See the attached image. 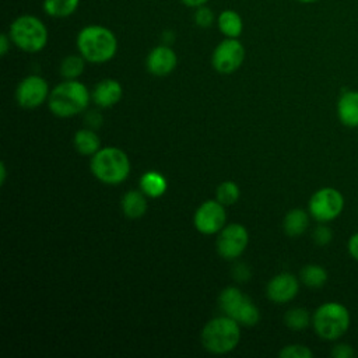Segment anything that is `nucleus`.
<instances>
[{"instance_id": "obj_2", "label": "nucleus", "mask_w": 358, "mask_h": 358, "mask_svg": "<svg viewBox=\"0 0 358 358\" xmlns=\"http://www.w3.org/2000/svg\"><path fill=\"white\" fill-rule=\"evenodd\" d=\"M49 109L59 117H71L90 103L88 88L77 80H66L49 92Z\"/></svg>"}, {"instance_id": "obj_9", "label": "nucleus", "mask_w": 358, "mask_h": 358, "mask_svg": "<svg viewBox=\"0 0 358 358\" xmlns=\"http://www.w3.org/2000/svg\"><path fill=\"white\" fill-rule=\"evenodd\" d=\"M245 60V48L238 38L222 39L211 55L213 67L221 74H231L236 71Z\"/></svg>"}, {"instance_id": "obj_22", "label": "nucleus", "mask_w": 358, "mask_h": 358, "mask_svg": "<svg viewBox=\"0 0 358 358\" xmlns=\"http://www.w3.org/2000/svg\"><path fill=\"white\" fill-rule=\"evenodd\" d=\"M80 0H43V11L53 18H67L76 13Z\"/></svg>"}, {"instance_id": "obj_14", "label": "nucleus", "mask_w": 358, "mask_h": 358, "mask_svg": "<svg viewBox=\"0 0 358 358\" xmlns=\"http://www.w3.org/2000/svg\"><path fill=\"white\" fill-rule=\"evenodd\" d=\"M299 289V282L295 275L289 273H281L274 275L266 288L267 296L275 303H285L295 298Z\"/></svg>"}, {"instance_id": "obj_26", "label": "nucleus", "mask_w": 358, "mask_h": 358, "mask_svg": "<svg viewBox=\"0 0 358 358\" xmlns=\"http://www.w3.org/2000/svg\"><path fill=\"white\" fill-rule=\"evenodd\" d=\"M239 199V187L235 182L225 180L217 187V200L224 206H231Z\"/></svg>"}, {"instance_id": "obj_15", "label": "nucleus", "mask_w": 358, "mask_h": 358, "mask_svg": "<svg viewBox=\"0 0 358 358\" xmlns=\"http://www.w3.org/2000/svg\"><path fill=\"white\" fill-rule=\"evenodd\" d=\"M123 95V88L119 81L105 78L99 81L92 91V101L101 108H110L116 105Z\"/></svg>"}, {"instance_id": "obj_16", "label": "nucleus", "mask_w": 358, "mask_h": 358, "mask_svg": "<svg viewBox=\"0 0 358 358\" xmlns=\"http://www.w3.org/2000/svg\"><path fill=\"white\" fill-rule=\"evenodd\" d=\"M337 116L347 127H358V91H345L337 101Z\"/></svg>"}, {"instance_id": "obj_33", "label": "nucleus", "mask_w": 358, "mask_h": 358, "mask_svg": "<svg viewBox=\"0 0 358 358\" xmlns=\"http://www.w3.org/2000/svg\"><path fill=\"white\" fill-rule=\"evenodd\" d=\"M347 249H348V253L351 255V257H354L355 260H358V232L354 234V235L348 239Z\"/></svg>"}, {"instance_id": "obj_29", "label": "nucleus", "mask_w": 358, "mask_h": 358, "mask_svg": "<svg viewBox=\"0 0 358 358\" xmlns=\"http://www.w3.org/2000/svg\"><path fill=\"white\" fill-rule=\"evenodd\" d=\"M312 238H313V242L317 245V246H326L331 242L333 239V231L327 227V225H317L315 229H313V234H312Z\"/></svg>"}, {"instance_id": "obj_37", "label": "nucleus", "mask_w": 358, "mask_h": 358, "mask_svg": "<svg viewBox=\"0 0 358 358\" xmlns=\"http://www.w3.org/2000/svg\"><path fill=\"white\" fill-rule=\"evenodd\" d=\"M296 1H299V3H306V4H309V3H315V1H319V0H296Z\"/></svg>"}, {"instance_id": "obj_13", "label": "nucleus", "mask_w": 358, "mask_h": 358, "mask_svg": "<svg viewBox=\"0 0 358 358\" xmlns=\"http://www.w3.org/2000/svg\"><path fill=\"white\" fill-rule=\"evenodd\" d=\"M178 64L175 50L168 45H158L150 50L145 59L147 70L155 77H165L171 74Z\"/></svg>"}, {"instance_id": "obj_17", "label": "nucleus", "mask_w": 358, "mask_h": 358, "mask_svg": "<svg viewBox=\"0 0 358 358\" xmlns=\"http://www.w3.org/2000/svg\"><path fill=\"white\" fill-rule=\"evenodd\" d=\"M217 27L225 38H239L243 31V21L235 10H224L217 15Z\"/></svg>"}, {"instance_id": "obj_11", "label": "nucleus", "mask_w": 358, "mask_h": 358, "mask_svg": "<svg viewBox=\"0 0 358 358\" xmlns=\"http://www.w3.org/2000/svg\"><path fill=\"white\" fill-rule=\"evenodd\" d=\"M225 206L218 200H207L194 213V227L204 235L218 234L227 221Z\"/></svg>"}, {"instance_id": "obj_28", "label": "nucleus", "mask_w": 358, "mask_h": 358, "mask_svg": "<svg viewBox=\"0 0 358 358\" xmlns=\"http://www.w3.org/2000/svg\"><path fill=\"white\" fill-rule=\"evenodd\" d=\"M278 355L281 358H310L313 355V352L306 345L289 344V345H285L278 352Z\"/></svg>"}, {"instance_id": "obj_1", "label": "nucleus", "mask_w": 358, "mask_h": 358, "mask_svg": "<svg viewBox=\"0 0 358 358\" xmlns=\"http://www.w3.org/2000/svg\"><path fill=\"white\" fill-rule=\"evenodd\" d=\"M76 45L78 53L90 63L109 62L117 52L116 35L106 27L92 24L85 25L77 34Z\"/></svg>"}, {"instance_id": "obj_34", "label": "nucleus", "mask_w": 358, "mask_h": 358, "mask_svg": "<svg viewBox=\"0 0 358 358\" xmlns=\"http://www.w3.org/2000/svg\"><path fill=\"white\" fill-rule=\"evenodd\" d=\"M11 43L13 42H11L8 34H1V36H0V55L1 56H6L8 53V49H10Z\"/></svg>"}, {"instance_id": "obj_27", "label": "nucleus", "mask_w": 358, "mask_h": 358, "mask_svg": "<svg viewBox=\"0 0 358 358\" xmlns=\"http://www.w3.org/2000/svg\"><path fill=\"white\" fill-rule=\"evenodd\" d=\"M214 21H217L215 18V14L214 11L207 7L206 4L204 6H200V7H196V11H194V24L200 28H210Z\"/></svg>"}, {"instance_id": "obj_23", "label": "nucleus", "mask_w": 358, "mask_h": 358, "mask_svg": "<svg viewBox=\"0 0 358 358\" xmlns=\"http://www.w3.org/2000/svg\"><path fill=\"white\" fill-rule=\"evenodd\" d=\"M301 281L309 288H320L327 281V271L319 264H306L301 270Z\"/></svg>"}, {"instance_id": "obj_24", "label": "nucleus", "mask_w": 358, "mask_h": 358, "mask_svg": "<svg viewBox=\"0 0 358 358\" xmlns=\"http://www.w3.org/2000/svg\"><path fill=\"white\" fill-rule=\"evenodd\" d=\"M85 59L78 55H69L60 63V74L66 80H76L85 69Z\"/></svg>"}, {"instance_id": "obj_35", "label": "nucleus", "mask_w": 358, "mask_h": 358, "mask_svg": "<svg viewBox=\"0 0 358 358\" xmlns=\"http://www.w3.org/2000/svg\"><path fill=\"white\" fill-rule=\"evenodd\" d=\"M185 6H187V7H193V8H196V7H200V6H204L208 0H180Z\"/></svg>"}, {"instance_id": "obj_18", "label": "nucleus", "mask_w": 358, "mask_h": 358, "mask_svg": "<svg viewBox=\"0 0 358 358\" xmlns=\"http://www.w3.org/2000/svg\"><path fill=\"white\" fill-rule=\"evenodd\" d=\"M308 225H309V217L306 211H303L302 208H294L288 211L282 222L284 232L292 238L301 236L308 229Z\"/></svg>"}, {"instance_id": "obj_25", "label": "nucleus", "mask_w": 358, "mask_h": 358, "mask_svg": "<svg viewBox=\"0 0 358 358\" xmlns=\"http://www.w3.org/2000/svg\"><path fill=\"white\" fill-rule=\"evenodd\" d=\"M310 315L305 308H292L287 310L284 322L292 330H303L310 324Z\"/></svg>"}, {"instance_id": "obj_7", "label": "nucleus", "mask_w": 358, "mask_h": 358, "mask_svg": "<svg viewBox=\"0 0 358 358\" xmlns=\"http://www.w3.org/2000/svg\"><path fill=\"white\" fill-rule=\"evenodd\" d=\"M218 306L227 316L243 326H255L260 319L259 309L253 301L235 287H228L221 291Z\"/></svg>"}, {"instance_id": "obj_36", "label": "nucleus", "mask_w": 358, "mask_h": 358, "mask_svg": "<svg viewBox=\"0 0 358 358\" xmlns=\"http://www.w3.org/2000/svg\"><path fill=\"white\" fill-rule=\"evenodd\" d=\"M6 178H7V168H6V164L1 162L0 164V185H4Z\"/></svg>"}, {"instance_id": "obj_8", "label": "nucleus", "mask_w": 358, "mask_h": 358, "mask_svg": "<svg viewBox=\"0 0 358 358\" xmlns=\"http://www.w3.org/2000/svg\"><path fill=\"white\" fill-rule=\"evenodd\" d=\"M344 208V197L334 187H322L316 190L309 200V213L319 222H327L337 218Z\"/></svg>"}, {"instance_id": "obj_20", "label": "nucleus", "mask_w": 358, "mask_h": 358, "mask_svg": "<svg viewBox=\"0 0 358 358\" xmlns=\"http://www.w3.org/2000/svg\"><path fill=\"white\" fill-rule=\"evenodd\" d=\"M168 182L166 179L154 171L144 173L140 179V189L148 197H159L166 192Z\"/></svg>"}, {"instance_id": "obj_12", "label": "nucleus", "mask_w": 358, "mask_h": 358, "mask_svg": "<svg viewBox=\"0 0 358 358\" xmlns=\"http://www.w3.org/2000/svg\"><path fill=\"white\" fill-rule=\"evenodd\" d=\"M48 95H49V87L46 80L36 74L28 76L24 80H21L15 91V98L18 105L25 109L38 108L39 105L43 103Z\"/></svg>"}, {"instance_id": "obj_4", "label": "nucleus", "mask_w": 358, "mask_h": 358, "mask_svg": "<svg viewBox=\"0 0 358 358\" xmlns=\"http://www.w3.org/2000/svg\"><path fill=\"white\" fill-rule=\"evenodd\" d=\"M11 42L27 53L41 52L48 43V28L41 18L32 14H22L14 18L8 28Z\"/></svg>"}, {"instance_id": "obj_10", "label": "nucleus", "mask_w": 358, "mask_h": 358, "mask_svg": "<svg viewBox=\"0 0 358 358\" xmlns=\"http://www.w3.org/2000/svg\"><path fill=\"white\" fill-rule=\"evenodd\" d=\"M249 243V234L241 224H228L220 232L217 238V252L227 260L239 257Z\"/></svg>"}, {"instance_id": "obj_32", "label": "nucleus", "mask_w": 358, "mask_h": 358, "mask_svg": "<svg viewBox=\"0 0 358 358\" xmlns=\"http://www.w3.org/2000/svg\"><path fill=\"white\" fill-rule=\"evenodd\" d=\"M234 277H235L238 281H248L249 277H250V271H249V268H248L245 264L239 263V264L236 266V268L234 270Z\"/></svg>"}, {"instance_id": "obj_31", "label": "nucleus", "mask_w": 358, "mask_h": 358, "mask_svg": "<svg viewBox=\"0 0 358 358\" xmlns=\"http://www.w3.org/2000/svg\"><path fill=\"white\" fill-rule=\"evenodd\" d=\"M85 122L91 129H96L102 124V116L96 110H91L90 113H87Z\"/></svg>"}, {"instance_id": "obj_19", "label": "nucleus", "mask_w": 358, "mask_h": 358, "mask_svg": "<svg viewBox=\"0 0 358 358\" xmlns=\"http://www.w3.org/2000/svg\"><path fill=\"white\" fill-rule=\"evenodd\" d=\"M123 214L129 218H140L147 211V200L143 192L130 190L122 199Z\"/></svg>"}, {"instance_id": "obj_30", "label": "nucleus", "mask_w": 358, "mask_h": 358, "mask_svg": "<svg viewBox=\"0 0 358 358\" xmlns=\"http://www.w3.org/2000/svg\"><path fill=\"white\" fill-rule=\"evenodd\" d=\"M355 352H354L352 347L348 344H344V343L334 345V348L331 350V355L334 358H352Z\"/></svg>"}, {"instance_id": "obj_21", "label": "nucleus", "mask_w": 358, "mask_h": 358, "mask_svg": "<svg viewBox=\"0 0 358 358\" xmlns=\"http://www.w3.org/2000/svg\"><path fill=\"white\" fill-rule=\"evenodd\" d=\"M74 147L83 155H94L101 147V140L94 130L83 129L74 134Z\"/></svg>"}, {"instance_id": "obj_6", "label": "nucleus", "mask_w": 358, "mask_h": 358, "mask_svg": "<svg viewBox=\"0 0 358 358\" xmlns=\"http://www.w3.org/2000/svg\"><path fill=\"white\" fill-rule=\"evenodd\" d=\"M312 324L320 338L333 341L348 330L350 313L347 308L338 302H326L315 310Z\"/></svg>"}, {"instance_id": "obj_3", "label": "nucleus", "mask_w": 358, "mask_h": 358, "mask_svg": "<svg viewBox=\"0 0 358 358\" xmlns=\"http://www.w3.org/2000/svg\"><path fill=\"white\" fill-rule=\"evenodd\" d=\"M241 338L239 323L224 315L208 320L200 334L203 347L213 354H227L232 351Z\"/></svg>"}, {"instance_id": "obj_5", "label": "nucleus", "mask_w": 358, "mask_h": 358, "mask_svg": "<svg viewBox=\"0 0 358 358\" xmlns=\"http://www.w3.org/2000/svg\"><path fill=\"white\" fill-rule=\"evenodd\" d=\"M91 171L98 180L106 185H119L130 173V161L120 148L105 147L92 155Z\"/></svg>"}]
</instances>
